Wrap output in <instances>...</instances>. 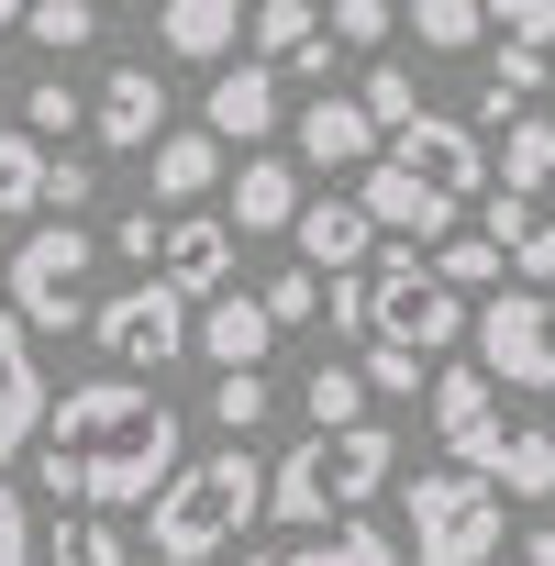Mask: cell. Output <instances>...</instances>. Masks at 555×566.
<instances>
[{"instance_id":"cell-12","label":"cell","mask_w":555,"mask_h":566,"mask_svg":"<svg viewBox=\"0 0 555 566\" xmlns=\"http://www.w3.org/2000/svg\"><path fill=\"white\" fill-rule=\"evenodd\" d=\"M233 211H178L167 222V255H156V277L167 290H189V301H211V290H233Z\"/></svg>"},{"instance_id":"cell-31","label":"cell","mask_w":555,"mask_h":566,"mask_svg":"<svg viewBox=\"0 0 555 566\" xmlns=\"http://www.w3.org/2000/svg\"><path fill=\"white\" fill-rule=\"evenodd\" d=\"M356 367H367L378 400H422V389H433V356H411V345H367Z\"/></svg>"},{"instance_id":"cell-10","label":"cell","mask_w":555,"mask_h":566,"mask_svg":"<svg viewBox=\"0 0 555 566\" xmlns=\"http://www.w3.org/2000/svg\"><path fill=\"white\" fill-rule=\"evenodd\" d=\"M34 433H45V367H34V323L0 290V467L34 455Z\"/></svg>"},{"instance_id":"cell-14","label":"cell","mask_w":555,"mask_h":566,"mask_svg":"<svg viewBox=\"0 0 555 566\" xmlns=\"http://www.w3.org/2000/svg\"><path fill=\"white\" fill-rule=\"evenodd\" d=\"M356 200L378 211V233H411V244H444V233H455V200H444V189H422L400 156L356 167Z\"/></svg>"},{"instance_id":"cell-29","label":"cell","mask_w":555,"mask_h":566,"mask_svg":"<svg viewBox=\"0 0 555 566\" xmlns=\"http://www.w3.org/2000/svg\"><path fill=\"white\" fill-rule=\"evenodd\" d=\"M23 34H34L45 56H78V45L101 34V0H34V12H23Z\"/></svg>"},{"instance_id":"cell-1","label":"cell","mask_w":555,"mask_h":566,"mask_svg":"<svg viewBox=\"0 0 555 566\" xmlns=\"http://www.w3.org/2000/svg\"><path fill=\"white\" fill-rule=\"evenodd\" d=\"M433 433L511 500H555V290H489L467 367L433 378Z\"/></svg>"},{"instance_id":"cell-43","label":"cell","mask_w":555,"mask_h":566,"mask_svg":"<svg viewBox=\"0 0 555 566\" xmlns=\"http://www.w3.org/2000/svg\"><path fill=\"white\" fill-rule=\"evenodd\" d=\"M101 12H123V0H101Z\"/></svg>"},{"instance_id":"cell-7","label":"cell","mask_w":555,"mask_h":566,"mask_svg":"<svg viewBox=\"0 0 555 566\" xmlns=\"http://www.w3.org/2000/svg\"><path fill=\"white\" fill-rule=\"evenodd\" d=\"M90 266H101V244H90L78 222H34V233L12 244V266H0V290H12V312H23L34 334H90V323H101Z\"/></svg>"},{"instance_id":"cell-20","label":"cell","mask_w":555,"mask_h":566,"mask_svg":"<svg viewBox=\"0 0 555 566\" xmlns=\"http://www.w3.org/2000/svg\"><path fill=\"white\" fill-rule=\"evenodd\" d=\"M211 178H222V134H211V123H200V134H167V145L145 156V200H156V211H189Z\"/></svg>"},{"instance_id":"cell-35","label":"cell","mask_w":555,"mask_h":566,"mask_svg":"<svg viewBox=\"0 0 555 566\" xmlns=\"http://www.w3.org/2000/svg\"><path fill=\"white\" fill-rule=\"evenodd\" d=\"M266 312H278V334L312 323V312H323V266H278V277H266Z\"/></svg>"},{"instance_id":"cell-9","label":"cell","mask_w":555,"mask_h":566,"mask_svg":"<svg viewBox=\"0 0 555 566\" xmlns=\"http://www.w3.org/2000/svg\"><path fill=\"white\" fill-rule=\"evenodd\" d=\"M389 156H400L422 189H444L455 211H467V200H489V178H500V167H489V145H478V123H444V112H411V123L389 134Z\"/></svg>"},{"instance_id":"cell-17","label":"cell","mask_w":555,"mask_h":566,"mask_svg":"<svg viewBox=\"0 0 555 566\" xmlns=\"http://www.w3.org/2000/svg\"><path fill=\"white\" fill-rule=\"evenodd\" d=\"M378 145H389V134H378L367 101L312 90V112H301V167H323V178H334V167H378Z\"/></svg>"},{"instance_id":"cell-27","label":"cell","mask_w":555,"mask_h":566,"mask_svg":"<svg viewBox=\"0 0 555 566\" xmlns=\"http://www.w3.org/2000/svg\"><path fill=\"white\" fill-rule=\"evenodd\" d=\"M489 34V0H411V45H433V56H467Z\"/></svg>"},{"instance_id":"cell-26","label":"cell","mask_w":555,"mask_h":566,"mask_svg":"<svg viewBox=\"0 0 555 566\" xmlns=\"http://www.w3.org/2000/svg\"><path fill=\"white\" fill-rule=\"evenodd\" d=\"M45 566H123V522L112 511H67L45 533Z\"/></svg>"},{"instance_id":"cell-4","label":"cell","mask_w":555,"mask_h":566,"mask_svg":"<svg viewBox=\"0 0 555 566\" xmlns=\"http://www.w3.org/2000/svg\"><path fill=\"white\" fill-rule=\"evenodd\" d=\"M244 522H266V467H255L244 444H222V455H189V467L156 489L145 544H156V566H211V555H233Z\"/></svg>"},{"instance_id":"cell-21","label":"cell","mask_w":555,"mask_h":566,"mask_svg":"<svg viewBox=\"0 0 555 566\" xmlns=\"http://www.w3.org/2000/svg\"><path fill=\"white\" fill-rule=\"evenodd\" d=\"M301 222V167L290 156H244L233 167V233H290Z\"/></svg>"},{"instance_id":"cell-23","label":"cell","mask_w":555,"mask_h":566,"mask_svg":"<svg viewBox=\"0 0 555 566\" xmlns=\"http://www.w3.org/2000/svg\"><path fill=\"white\" fill-rule=\"evenodd\" d=\"M244 34H255L266 67H301V56L323 45V0H255V23H244Z\"/></svg>"},{"instance_id":"cell-33","label":"cell","mask_w":555,"mask_h":566,"mask_svg":"<svg viewBox=\"0 0 555 566\" xmlns=\"http://www.w3.org/2000/svg\"><path fill=\"white\" fill-rule=\"evenodd\" d=\"M389 23H400L389 0H323V34L334 45H389Z\"/></svg>"},{"instance_id":"cell-16","label":"cell","mask_w":555,"mask_h":566,"mask_svg":"<svg viewBox=\"0 0 555 566\" xmlns=\"http://www.w3.org/2000/svg\"><path fill=\"white\" fill-rule=\"evenodd\" d=\"M278 112H290V101H278V67H266V56H233V67L211 78V112H200V123H211L222 145H266Z\"/></svg>"},{"instance_id":"cell-5","label":"cell","mask_w":555,"mask_h":566,"mask_svg":"<svg viewBox=\"0 0 555 566\" xmlns=\"http://www.w3.org/2000/svg\"><path fill=\"white\" fill-rule=\"evenodd\" d=\"M467 290L422 255V244H389V255H367V345H411V356H444V345H467Z\"/></svg>"},{"instance_id":"cell-22","label":"cell","mask_w":555,"mask_h":566,"mask_svg":"<svg viewBox=\"0 0 555 566\" xmlns=\"http://www.w3.org/2000/svg\"><path fill=\"white\" fill-rule=\"evenodd\" d=\"M533 90H555V56H544V45H500V67H489V90H478V123H500V134H511Z\"/></svg>"},{"instance_id":"cell-37","label":"cell","mask_w":555,"mask_h":566,"mask_svg":"<svg viewBox=\"0 0 555 566\" xmlns=\"http://www.w3.org/2000/svg\"><path fill=\"white\" fill-rule=\"evenodd\" d=\"M0 566H45V544H34V522H23V489L0 478Z\"/></svg>"},{"instance_id":"cell-40","label":"cell","mask_w":555,"mask_h":566,"mask_svg":"<svg viewBox=\"0 0 555 566\" xmlns=\"http://www.w3.org/2000/svg\"><path fill=\"white\" fill-rule=\"evenodd\" d=\"M112 255H134V266H156V255H167V222H156V211H123V233H112Z\"/></svg>"},{"instance_id":"cell-11","label":"cell","mask_w":555,"mask_h":566,"mask_svg":"<svg viewBox=\"0 0 555 566\" xmlns=\"http://www.w3.org/2000/svg\"><path fill=\"white\" fill-rule=\"evenodd\" d=\"M290 244H301V266H323V277H345V266H367V255H378V211H367L356 189H323V200H301V222H290Z\"/></svg>"},{"instance_id":"cell-34","label":"cell","mask_w":555,"mask_h":566,"mask_svg":"<svg viewBox=\"0 0 555 566\" xmlns=\"http://www.w3.org/2000/svg\"><path fill=\"white\" fill-rule=\"evenodd\" d=\"M489 34H500V45H544V56H555V0H489Z\"/></svg>"},{"instance_id":"cell-3","label":"cell","mask_w":555,"mask_h":566,"mask_svg":"<svg viewBox=\"0 0 555 566\" xmlns=\"http://www.w3.org/2000/svg\"><path fill=\"white\" fill-rule=\"evenodd\" d=\"M389 478H400V433H389V422L301 433L290 455L266 467V522H290V533H334V522H356Z\"/></svg>"},{"instance_id":"cell-19","label":"cell","mask_w":555,"mask_h":566,"mask_svg":"<svg viewBox=\"0 0 555 566\" xmlns=\"http://www.w3.org/2000/svg\"><path fill=\"white\" fill-rule=\"evenodd\" d=\"M233 566H400V544L378 522H334V533H290L266 555H233Z\"/></svg>"},{"instance_id":"cell-18","label":"cell","mask_w":555,"mask_h":566,"mask_svg":"<svg viewBox=\"0 0 555 566\" xmlns=\"http://www.w3.org/2000/svg\"><path fill=\"white\" fill-rule=\"evenodd\" d=\"M244 23H255V0H156V45L189 67H222Z\"/></svg>"},{"instance_id":"cell-36","label":"cell","mask_w":555,"mask_h":566,"mask_svg":"<svg viewBox=\"0 0 555 566\" xmlns=\"http://www.w3.org/2000/svg\"><path fill=\"white\" fill-rule=\"evenodd\" d=\"M367 112H378V134H400L411 112H422V90H411V67H367V90H356Z\"/></svg>"},{"instance_id":"cell-30","label":"cell","mask_w":555,"mask_h":566,"mask_svg":"<svg viewBox=\"0 0 555 566\" xmlns=\"http://www.w3.org/2000/svg\"><path fill=\"white\" fill-rule=\"evenodd\" d=\"M433 266L455 277V290H500V266H511V244H500V233H444V244H433Z\"/></svg>"},{"instance_id":"cell-32","label":"cell","mask_w":555,"mask_h":566,"mask_svg":"<svg viewBox=\"0 0 555 566\" xmlns=\"http://www.w3.org/2000/svg\"><path fill=\"white\" fill-rule=\"evenodd\" d=\"M78 123H90V101H78L67 78H34V90H23V134H78Z\"/></svg>"},{"instance_id":"cell-28","label":"cell","mask_w":555,"mask_h":566,"mask_svg":"<svg viewBox=\"0 0 555 566\" xmlns=\"http://www.w3.org/2000/svg\"><path fill=\"white\" fill-rule=\"evenodd\" d=\"M266 411H278V389H266V367H222V378H211V422H222L233 444H244V433H255Z\"/></svg>"},{"instance_id":"cell-24","label":"cell","mask_w":555,"mask_h":566,"mask_svg":"<svg viewBox=\"0 0 555 566\" xmlns=\"http://www.w3.org/2000/svg\"><path fill=\"white\" fill-rule=\"evenodd\" d=\"M45 134H0V222H23V211H45Z\"/></svg>"},{"instance_id":"cell-38","label":"cell","mask_w":555,"mask_h":566,"mask_svg":"<svg viewBox=\"0 0 555 566\" xmlns=\"http://www.w3.org/2000/svg\"><path fill=\"white\" fill-rule=\"evenodd\" d=\"M323 323H334V334H367V266L323 277Z\"/></svg>"},{"instance_id":"cell-39","label":"cell","mask_w":555,"mask_h":566,"mask_svg":"<svg viewBox=\"0 0 555 566\" xmlns=\"http://www.w3.org/2000/svg\"><path fill=\"white\" fill-rule=\"evenodd\" d=\"M90 189H101V167H78V156L45 167V211H90Z\"/></svg>"},{"instance_id":"cell-25","label":"cell","mask_w":555,"mask_h":566,"mask_svg":"<svg viewBox=\"0 0 555 566\" xmlns=\"http://www.w3.org/2000/svg\"><path fill=\"white\" fill-rule=\"evenodd\" d=\"M367 367H312V389H301V411H312V433H345V422H367Z\"/></svg>"},{"instance_id":"cell-42","label":"cell","mask_w":555,"mask_h":566,"mask_svg":"<svg viewBox=\"0 0 555 566\" xmlns=\"http://www.w3.org/2000/svg\"><path fill=\"white\" fill-rule=\"evenodd\" d=\"M23 12H34V0H0V34H12V23H23Z\"/></svg>"},{"instance_id":"cell-2","label":"cell","mask_w":555,"mask_h":566,"mask_svg":"<svg viewBox=\"0 0 555 566\" xmlns=\"http://www.w3.org/2000/svg\"><path fill=\"white\" fill-rule=\"evenodd\" d=\"M178 411L145 389V378H90L45 411L34 433V489L67 500V511H156V489L178 478Z\"/></svg>"},{"instance_id":"cell-15","label":"cell","mask_w":555,"mask_h":566,"mask_svg":"<svg viewBox=\"0 0 555 566\" xmlns=\"http://www.w3.org/2000/svg\"><path fill=\"white\" fill-rule=\"evenodd\" d=\"M266 345H278V312H266V290H211V301H200V334H189V356H211V367H266Z\"/></svg>"},{"instance_id":"cell-41","label":"cell","mask_w":555,"mask_h":566,"mask_svg":"<svg viewBox=\"0 0 555 566\" xmlns=\"http://www.w3.org/2000/svg\"><path fill=\"white\" fill-rule=\"evenodd\" d=\"M522 566H555V522H533V533H522Z\"/></svg>"},{"instance_id":"cell-8","label":"cell","mask_w":555,"mask_h":566,"mask_svg":"<svg viewBox=\"0 0 555 566\" xmlns=\"http://www.w3.org/2000/svg\"><path fill=\"white\" fill-rule=\"evenodd\" d=\"M189 334H200V301H189V290H167V277H134V290H112V301H101V323H90V345H101L123 378L178 367V356H189Z\"/></svg>"},{"instance_id":"cell-6","label":"cell","mask_w":555,"mask_h":566,"mask_svg":"<svg viewBox=\"0 0 555 566\" xmlns=\"http://www.w3.org/2000/svg\"><path fill=\"white\" fill-rule=\"evenodd\" d=\"M400 500H411V566H489V555H500V533H511V511H500L511 489H500V478H478V467H455V455H444V467H422Z\"/></svg>"},{"instance_id":"cell-13","label":"cell","mask_w":555,"mask_h":566,"mask_svg":"<svg viewBox=\"0 0 555 566\" xmlns=\"http://www.w3.org/2000/svg\"><path fill=\"white\" fill-rule=\"evenodd\" d=\"M90 134H101L112 156H156V145H167V78L112 67V78H101V101H90Z\"/></svg>"}]
</instances>
